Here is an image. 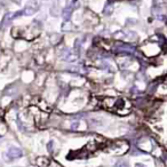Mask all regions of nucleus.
Masks as SVG:
<instances>
[{
  "mask_svg": "<svg viewBox=\"0 0 167 167\" xmlns=\"http://www.w3.org/2000/svg\"><path fill=\"white\" fill-rule=\"evenodd\" d=\"M61 57L63 61H66V62H75L77 61L78 57H79V53H78V49H65L62 54H61Z\"/></svg>",
  "mask_w": 167,
  "mask_h": 167,
  "instance_id": "1",
  "label": "nucleus"
},
{
  "mask_svg": "<svg viewBox=\"0 0 167 167\" xmlns=\"http://www.w3.org/2000/svg\"><path fill=\"white\" fill-rule=\"evenodd\" d=\"M38 10H39V4L37 1H31V2H29L23 8V10H21V13H22V15H24V16H31V15L37 13Z\"/></svg>",
  "mask_w": 167,
  "mask_h": 167,
  "instance_id": "2",
  "label": "nucleus"
},
{
  "mask_svg": "<svg viewBox=\"0 0 167 167\" xmlns=\"http://www.w3.org/2000/svg\"><path fill=\"white\" fill-rule=\"evenodd\" d=\"M6 156L9 158V159H17V158H21L23 156V152L22 150L17 147H12V148L8 149Z\"/></svg>",
  "mask_w": 167,
  "mask_h": 167,
  "instance_id": "3",
  "label": "nucleus"
},
{
  "mask_svg": "<svg viewBox=\"0 0 167 167\" xmlns=\"http://www.w3.org/2000/svg\"><path fill=\"white\" fill-rule=\"evenodd\" d=\"M73 9H75L73 5H69V6H66L64 9L62 10V16H63V19H64V21H66V22L70 21L71 15L73 13Z\"/></svg>",
  "mask_w": 167,
  "mask_h": 167,
  "instance_id": "4",
  "label": "nucleus"
},
{
  "mask_svg": "<svg viewBox=\"0 0 167 167\" xmlns=\"http://www.w3.org/2000/svg\"><path fill=\"white\" fill-rule=\"evenodd\" d=\"M117 49L118 51H128V53H133V51H135V48L133 47V46H130V45H122V46H118L117 47Z\"/></svg>",
  "mask_w": 167,
  "mask_h": 167,
  "instance_id": "5",
  "label": "nucleus"
},
{
  "mask_svg": "<svg viewBox=\"0 0 167 167\" xmlns=\"http://www.w3.org/2000/svg\"><path fill=\"white\" fill-rule=\"evenodd\" d=\"M37 163H38L39 167H47L48 166V164H49V161L47 160L46 158H38Z\"/></svg>",
  "mask_w": 167,
  "mask_h": 167,
  "instance_id": "6",
  "label": "nucleus"
},
{
  "mask_svg": "<svg viewBox=\"0 0 167 167\" xmlns=\"http://www.w3.org/2000/svg\"><path fill=\"white\" fill-rule=\"evenodd\" d=\"M116 167H129V166H128V164H127L126 161H118Z\"/></svg>",
  "mask_w": 167,
  "mask_h": 167,
  "instance_id": "7",
  "label": "nucleus"
},
{
  "mask_svg": "<svg viewBox=\"0 0 167 167\" xmlns=\"http://www.w3.org/2000/svg\"><path fill=\"white\" fill-rule=\"evenodd\" d=\"M79 125H80V122H75L73 124H72V125H71V129H78Z\"/></svg>",
  "mask_w": 167,
  "mask_h": 167,
  "instance_id": "8",
  "label": "nucleus"
},
{
  "mask_svg": "<svg viewBox=\"0 0 167 167\" xmlns=\"http://www.w3.org/2000/svg\"><path fill=\"white\" fill-rule=\"evenodd\" d=\"M135 167H147L144 164H142V163H137V164H135Z\"/></svg>",
  "mask_w": 167,
  "mask_h": 167,
  "instance_id": "9",
  "label": "nucleus"
},
{
  "mask_svg": "<svg viewBox=\"0 0 167 167\" xmlns=\"http://www.w3.org/2000/svg\"><path fill=\"white\" fill-rule=\"evenodd\" d=\"M0 167H1V164H0Z\"/></svg>",
  "mask_w": 167,
  "mask_h": 167,
  "instance_id": "10",
  "label": "nucleus"
}]
</instances>
